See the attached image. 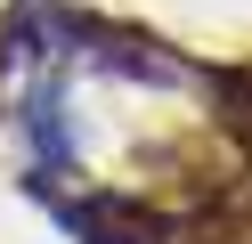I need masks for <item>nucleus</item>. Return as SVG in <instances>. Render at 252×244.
Segmentation results:
<instances>
[]
</instances>
